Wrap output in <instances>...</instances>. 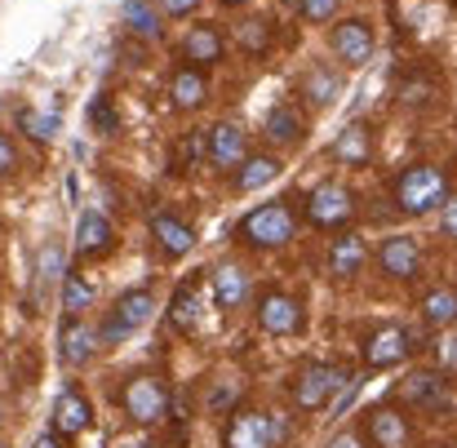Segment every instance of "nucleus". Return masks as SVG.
<instances>
[{"instance_id":"obj_1","label":"nucleus","mask_w":457,"mask_h":448,"mask_svg":"<svg viewBox=\"0 0 457 448\" xmlns=\"http://www.w3.org/2000/svg\"><path fill=\"white\" fill-rule=\"evenodd\" d=\"M449 195H453L449 191V169H440V164H413V169H404L395 178V204L409 218L440 209Z\"/></svg>"},{"instance_id":"obj_2","label":"nucleus","mask_w":457,"mask_h":448,"mask_svg":"<svg viewBox=\"0 0 457 448\" xmlns=\"http://www.w3.org/2000/svg\"><path fill=\"white\" fill-rule=\"evenodd\" d=\"M120 404H125V413H129L138 427H155V422L169 418V386H164L160 377H152V373H138V377L125 382Z\"/></svg>"},{"instance_id":"obj_3","label":"nucleus","mask_w":457,"mask_h":448,"mask_svg":"<svg viewBox=\"0 0 457 448\" xmlns=\"http://www.w3.org/2000/svg\"><path fill=\"white\" fill-rule=\"evenodd\" d=\"M240 236L249 245H258V249H280L294 236V209H289V200H271V204L253 209L240 222Z\"/></svg>"},{"instance_id":"obj_4","label":"nucleus","mask_w":457,"mask_h":448,"mask_svg":"<svg viewBox=\"0 0 457 448\" xmlns=\"http://www.w3.org/2000/svg\"><path fill=\"white\" fill-rule=\"evenodd\" d=\"M351 213H355V200H351V191H346L342 182H320V187L306 195V218H311V227L333 231V227H346Z\"/></svg>"},{"instance_id":"obj_5","label":"nucleus","mask_w":457,"mask_h":448,"mask_svg":"<svg viewBox=\"0 0 457 448\" xmlns=\"http://www.w3.org/2000/svg\"><path fill=\"white\" fill-rule=\"evenodd\" d=\"M155 311V298L147 289H129V294H120L116 302V311H112V319L103 324V342H125L129 333H138L147 319H152Z\"/></svg>"},{"instance_id":"obj_6","label":"nucleus","mask_w":457,"mask_h":448,"mask_svg":"<svg viewBox=\"0 0 457 448\" xmlns=\"http://www.w3.org/2000/svg\"><path fill=\"white\" fill-rule=\"evenodd\" d=\"M222 448H276V418L258 409H240L222 431Z\"/></svg>"},{"instance_id":"obj_7","label":"nucleus","mask_w":457,"mask_h":448,"mask_svg":"<svg viewBox=\"0 0 457 448\" xmlns=\"http://www.w3.org/2000/svg\"><path fill=\"white\" fill-rule=\"evenodd\" d=\"M342 382H346L342 369H328V364H303L298 377H294V404H298L303 413H315V409H324L328 391L342 386Z\"/></svg>"},{"instance_id":"obj_8","label":"nucleus","mask_w":457,"mask_h":448,"mask_svg":"<svg viewBox=\"0 0 457 448\" xmlns=\"http://www.w3.org/2000/svg\"><path fill=\"white\" fill-rule=\"evenodd\" d=\"M409 351H413V333L400 328V324H386V328L369 333V342H364V364H369V369H391V364H400Z\"/></svg>"},{"instance_id":"obj_9","label":"nucleus","mask_w":457,"mask_h":448,"mask_svg":"<svg viewBox=\"0 0 457 448\" xmlns=\"http://www.w3.org/2000/svg\"><path fill=\"white\" fill-rule=\"evenodd\" d=\"M258 324H262L267 333H276V337L298 333V324H303V306L289 298V294L271 289V294H262V298H258Z\"/></svg>"},{"instance_id":"obj_10","label":"nucleus","mask_w":457,"mask_h":448,"mask_svg":"<svg viewBox=\"0 0 457 448\" xmlns=\"http://www.w3.org/2000/svg\"><path fill=\"white\" fill-rule=\"evenodd\" d=\"M333 54H337L342 62H351V67H364L369 54H373V27L360 22V18L337 22V27H333Z\"/></svg>"},{"instance_id":"obj_11","label":"nucleus","mask_w":457,"mask_h":448,"mask_svg":"<svg viewBox=\"0 0 457 448\" xmlns=\"http://www.w3.org/2000/svg\"><path fill=\"white\" fill-rule=\"evenodd\" d=\"M89 422H94L89 400H85L76 386H67V391L58 395V404H54V436H58V440H67V436H85Z\"/></svg>"},{"instance_id":"obj_12","label":"nucleus","mask_w":457,"mask_h":448,"mask_svg":"<svg viewBox=\"0 0 457 448\" xmlns=\"http://www.w3.org/2000/svg\"><path fill=\"white\" fill-rule=\"evenodd\" d=\"M378 262H382V271H386L391 280H413V276L422 271V249H418V240H409V236H391V240L382 245Z\"/></svg>"},{"instance_id":"obj_13","label":"nucleus","mask_w":457,"mask_h":448,"mask_svg":"<svg viewBox=\"0 0 457 448\" xmlns=\"http://www.w3.org/2000/svg\"><path fill=\"white\" fill-rule=\"evenodd\" d=\"M116 245V231H112V222L103 218V213H80V222H76V253L80 258H103L107 249Z\"/></svg>"},{"instance_id":"obj_14","label":"nucleus","mask_w":457,"mask_h":448,"mask_svg":"<svg viewBox=\"0 0 457 448\" xmlns=\"http://www.w3.org/2000/svg\"><path fill=\"white\" fill-rule=\"evenodd\" d=\"M58 346H62V360L71 369H85L94 360V328H85L80 315H67L62 319V333H58Z\"/></svg>"},{"instance_id":"obj_15","label":"nucleus","mask_w":457,"mask_h":448,"mask_svg":"<svg viewBox=\"0 0 457 448\" xmlns=\"http://www.w3.org/2000/svg\"><path fill=\"white\" fill-rule=\"evenodd\" d=\"M204 151H209V160H213L218 169H236V164L245 160V134H240L236 125L222 120V125L209 129V147Z\"/></svg>"},{"instance_id":"obj_16","label":"nucleus","mask_w":457,"mask_h":448,"mask_svg":"<svg viewBox=\"0 0 457 448\" xmlns=\"http://www.w3.org/2000/svg\"><path fill=\"white\" fill-rule=\"evenodd\" d=\"M152 231H155V240H160V249H164L169 258H182V253H191V245H195V231H191L187 222H178L173 213H155Z\"/></svg>"},{"instance_id":"obj_17","label":"nucleus","mask_w":457,"mask_h":448,"mask_svg":"<svg viewBox=\"0 0 457 448\" xmlns=\"http://www.w3.org/2000/svg\"><path fill=\"white\" fill-rule=\"evenodd\" d=\"M364 253H369L364 236H342V240H333V253H328L333 276H355L360 262H364Z\"/></svg>"},{"instance_id":"obj_18","label":"nucleus","mask_w":457,"mask_h":448,"mask_svg":"<svg viewBox=\"0 0 457 448\" xmlns=\"http://www.w3.org/2000/svg\"><path fill=\"white\" fill-rule=\"evenodd\" d=\"M440 395H449V373H413L404 382L409 404H440Z\"/></svg>"},{"instance_id":"obj_19","label":"nucleus","mask_w":457,"mask_h":448,"mask_svg":"<svg viewBox=\"0 0 457 448\" xmlns=\"http://www.w3.org/2000/svg\"><path fill=\"white\" fill-rule=\"evenodd\" d=\"M369 431H373V444H382V448H400L409 440V422L400 413H391V409H378L369 418Z\"/></svg>"},{"instance_id":"obj_20","label":"nucleus","mask_w":457,"mask_h":448,"mask_svg":"<svg viewBox=\"0 0 457 448\" xmlns=\"http://www.w3.org/2000/svg\"><path fill=\"white\" fill-rule=\"evenodd\" d=\"M182 54H187L191 62L209 67V62H218V58H222V36H218L213 27H191V36H187Z\"/></svg>"},{"instance_id":"obj_21","label":"nucleus","mask_w":457,"mask_h":448,"mask_svg":"<svg viewBox=\"0 0 457 448\" xmlns=\"http://www.w3.org/2000/svg\"><path fill=\"white\" fill-rule=\"evenodd\" d=\"M204 94H209V85H204V76L200 71H178L173 76V85H169V98H173V107H182V112H191V107H200L204 103Z\"/></svg>"},{"instance_id":"obj_22","label":"nucleus","mask_w":457,"mask_h":448,"mask_svg":"<svg viewBox=\"0 0 457 448\" xmlns=\"http://www.w3.org/2000/svg\"><path fill=\"white\" fill-rule=\"evenodd\" d=\"M240 164H245V169L236 173V187H240V191H258V187H267V182L280 173V160H276V155H245Z\"/></svg>"},{"instance_id":"obj_23","label":"nucleus","mask_w":457,"mask_h":448,"mask_svg":"<svg viewBox=\"0 0 457 448\" xmlns=\"http://www.w3.org/2000/svg\"><path fill=\"white\" fill-rule=\"evenodd\" d=\"M369 129L364 125H346L342 134H337V143H333V160H342V164H364L369 160Z\"/></svg>"},{"instance_id":"obj_24","label":"nucleus","mask_w":457,"mask_h":448,"mask_svg":"<svg viewBox=\"0 0 457 448\" xmlns=\"http://www.w3.org/2000/svg\"><path fill=\"white\" fill-rule=\"evenodd\" d=\"M213 294H218V306L222 311H236L245 294H249V285H245V271L240 267H222L218 276H213Z\"/></svg>"},{"instance_id":"obj_25","label":"nucleus","mask_w":457,"mask_h":448,"mask_svg":"<svg viewBox=\"0 0 457 448\" xmlns=\"http://www.w3.org/2000/svg\"><path fill=\"white\" fill-rule=\"evenodd\" d=\"M262 134H267L271 143H298V138H303V116H298L294 107H276V112L267 116Z\"/></svg>"},{"instance_id":"obj_26","label":"nucleus","mask_w":457,"mask_h":448,"mask_svg":"<svg viewBox=\"0 0 457 448\" xmlns=\"http://www.w3.org/2000/svg\"><path fill=\"white\" fill-rule=\"evenodd\" d=\"M200 298H195V280L191 285H182L178 294H173V306H169V319H173V328H182V333H191L195 328V319H200Z\"/></svg>"},{"instance_id":"obj_27","label":"nucleus","mask_w":457,"mask_h":448,"mask_svg":"<svg viewBox=\"0 0 457 448\" xmlns=\"http://www.w3.org/2000/svg\"><path fill=\"white\" fill-rule=\"evenodd\" d=\"M422 315L431 319V324H453V315H457V294L445 285V289H431L427 298H422Z\"/></svg>"},{"instance_id":"obj_28","label":"nucleus","mask_w":457,"mask_h":448,"mask_svg":"<svg viewBox=\"0 0 457 448\" xmlns=\"http://www.w3.org/2000/svg\"><path fill=\"white\" fill-rule=\"evenodd\" d=\"M125 22L138 31V36H147V40H155L160 36V18H155V4L152 0H125Z\"/></svg>"},{"instance_id":"obj_29","label":"nucleus","mask_w":457,"mask_h":448,"mask_svg":"<svg viewBox=\"0 0 457 448\" xmlns=\"http://www.w3.org/2000/svg\"><path fill=\"white\" fill-rule=\"evenodd\" d=\"M303 89H306V98H311L315 107H328V103L337 98V76H333L328 67H315V71L306 76Z\"/></svg>"},{"instance_id":"obj_30","label":"nucleus","mask_w":457,"mask_h":448,"mask_svg":"<svg viewBox=\"0 0 457 448\" xmlns=\"http://www.w3.org/2000/svg\"><path fill=\"white\" fill-rule=\"evenodd\" d=\"M89 302H94V289H89L80 276H62V311H67V315L85 311Z\"/></svg>"},{"instance_id":"obj_31","label":"nucleus","mask_w":457,"mask_h":448,"mask_svg":"<svg viewBox=\"0 0 457 448\" xmlns=\"http://www.w3.org/2000/svg\"><path fill=\"white\" fill-rule=\"evenodd\" d=\"M18 125H22V134H31L36 143H49V138L58 134V116H40V112H22Z\"/></svg>"},{"instance_id":"obj_32","label":"nucleus","mask_w":457,"mask_h":448,"mask_svg":"<svg viewBox=\"0 0 457 448\" xmlns=\"http://www.w3.org/2000/svg\"><path fill=\"white\" fill-rule=\"evenodd\" d=\"M36 276H40L45 285H49V280H62V276H67V271H62V249H58L54 240H49V245H45V249L36 253Z\"/></svg>"},{"instance_id":"obj_33","label":"nucleus","mask_w":457,"mask_h":448,"mask_svg":"<svg viewBox=\"0 0 457 448\" xmlns=\"http://www.w3.org/2000/svg\"><path fill=\"white\" fill-rule=\"evenodd\" d=\"M298 9H303L311 22H324V18H333V9H337V0H294Z\"/></svg>"},{"instance_id":"obj_34","label":"nucleus","mask_w":457,"mask_h":448,"mask_svg":"<svg viewBox=\"0 0 457 448\" xmlns=\"http://www.w3.org/2000/svg\"><path fill=\"white\" fill-rule=\"evenodd\" d=\"M236 36H240V45H245V49H262V45H267L262 22H240V31H236Z\"/></svg>"},{"instance_id":"obj_35","label":"nucleus","mask_w":457,"mask_h":448,"mask_svg":"<svg viewBox=\"0 0 457 448\" xmlns=\"http://www.w3.org/2000/svg\"><path fill=\"white\" fill-rule=\"evenodd\" d=\"M89 116H94V125H98V129H116V112L107 107V98H98Z\"/></svg>"},{"instance_id":"obj_36","label":"nucleus","mask_w":457,"mask_h":448,"mask_svg":"<svg viewBox=\"0 0 457 448\" xmlns=\"http://www.w3.org/2000/svg\"><path fill=\"white\" fill-rule=\"evenodd\" d=\"M9 169H13V143H9V138L0 134V178H4Z\"/></svg>"},{"instance_id":"obj_37","label":"nucleus","mask_w":457,"mask_h":448,"mask_svg":"<svg viewBox=\"0 0 457 448\" xmlns=\"http://www.w3.org/2000/svg\"><path fill=\"white\" fill-rule=\"evenodd\" d=\"M440 209H445V236H449V240H453V231H457V213H453V195H449V200H445V204H440Z\"/></svg>"},{"instance_id":"obj_38","label":"nucleus","mask_w":457,"mask_h":448,"mask_svg":"<svg viewBox=\"0 0 457 448\" xmlns=\"http://www.w3.org/2000/svg\"><path fill=\"white\" fill-rule=\"evenodd\" d=\"M160 4H164V13H191L200 0H160Z\"/></svg>"},{"instance_id":"obj_39","label":"nucleus","mask_w":457,"mask_h":448,"mask_svg":"<svg viewBox=\"0 0 457 448\" xmlns=\"http://www.w3.org/2000/svg\"><path fill=\"white\" fill-rule=\"evenodd\" d=\"M328 448H364V440L346 431V436H337V440H328Z\"/></svg>"},{"instance_id":"obj_40","label":"nucleus","mask_w":457,"mask_h":448,"mask_svg":"<svg viewBox=\"0 0 457 448\" xmlns=\"http://www.w3.org/2000/svg\"><path fill=\"white\" fill-rule=\"evenodd\" d=\"M31 448H62V440H58V436H40Z\"/></svg>"},{"instance_id":"obj_41","label":"nucleus","mask_w":457,"mask_h":448,"mask_svg":"<svg viewBox=\"0 0 457 448\" xmlns=\"http://www.w3.org/2000/svg\"><path fill=\"white\" fill-rule=\"evenodd\" d=\"M222 4H245V0H222Z\"/></svg>"}]
</instances>
